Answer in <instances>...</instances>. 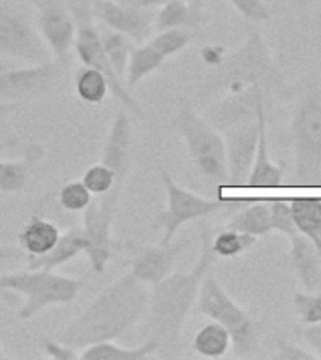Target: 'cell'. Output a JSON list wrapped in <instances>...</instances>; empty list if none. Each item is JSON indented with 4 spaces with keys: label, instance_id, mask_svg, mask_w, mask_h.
Instances as JSON below:
<instances>
[{
    "label": "cell",
    "instance_id": "6da1fadb",
    "mask_svg": "<svg viewBox=\"0 0 321 360\" xmlns=\"http://www.w3.org/2000/svg\"><path fill=\"white\" fill-rule=\"evenodd\" d=\"M146 309V285L132 272H126L109 283L75 319L70 321L56 334V340L73 349L115 340L132 328Z\"/></svg>",
    "mask_w": 321,
    "mask_h": 360
},
{
    "label": "cell",
    "instance_id": "7a4b0ae2",
    "mask_svg": "<svg viewBox=\"0 0 321 360\" xmlns=\"http://www.w3.org/2000/svg\"><path fill=\"white\" fill-rule=\"evenodd\" d=\"M201 252L196 266L188 272H171L152 285L149 295V326L146 336L160 342V345L173 347L179 343L180 330L197 300L201 283L216 261L213 252V229L210 225H199Z\"/></svg>",
    "mask_w": 321,
    "mask_h": 360
},
{
    "label": "cell",
    "instance_id": "3957f363",
    "mask_svg": "<svg viewBox=\"0 0 321 360\" xmlns=\"http://www.w3.org/2000/svg\"><path fill=\"white\" fill-rule=\"evenodd\" d=\"M175 129L184 139L191 162L197 171L207 176L210 182L220 186H229L227 173V156L225 141L218 129L203 118L188 100H179V109L173 120Z\"/></svg>",
    "mask_w": 321,
    "mask_h": 360
},
{
    "label": "cell",
    "instance_id": "277c9868",
    "mask_svg": "<svg viewBox=\"0 0 321 360\" xmlns=\"http://www.w3.org/2000/svg\"><path fill=\"white\" fill-rule=\"evenodd\" d=\"M83 283L75 278L56 274L55 270L27 269L19 272H0V292L23 297L19 317L25 321L49 306L70 304L77 297Z\"/></svg>",
    "mask_w": 321,
    "mask_h": 360
},
{
    "label": "cell",
    "instance_id": "5b68a950",
    "mask_svg": "<svg viewBox=\"0 0 321 360\" xmlns=\"http://www.w3.org/2000/svg\"><path fill=\"white\" fill-rule=\"evenodd\" d=\"M269 73V47L258 30H250L246 41L233 55L225 56L224 62L208 75L207 81L201 84L199 94H214L220 90L239 92L252 84H267Z\"/></svg>",
    "mask_w": 321,
    "mask_h": 360
},
{
    "label": "cell",
    "instance_id": "8992f818",
    "mask_svg": "<svg viewBox=\"0 0 321 360\" xmlns=\"http://www.w3.org/2000/svg\"><path fill=\"white\" fill-rule=\"evenodd\" d=\"M92 0H70V11H72L73 21H75V41L73 49L75 55L81 60L83 66H90L101 72L109 81L111 94L120 101V107L128 109L134 117L143 118V109L139 101L135 100L134 94L126 89V84L117 73L113 72L111 64L107 60L106 49L101 44V36L98 27L94 25V15H92Z\"/></svg>",
    "mask_w": 321,
    "mask_h": 360
},
{
    "label": "cell",
    "instance_id": "52a82bcc",
    "mask_svg": "<svg viewBox=\"0 0 321 360\" xmlns=\"http://www.w3.org/2000/svg\"><path fill=\"white\" fill-rule=\"evenodd\" d=\"M295 169L301 186L321 184V94L310 92L301 100L291 120Z\"/></svg>",
    "mask_w": 321,
    "mask_h": 360
},
{
    "label": "cell",
    "instance_id": "ba28073f",
    "mask_svg": "<svg viewBox=\"0 0 321 360\" xmlns=\"http://www.w3.org/2000/svg\"><path fill=\"white\" fill-rule=\"evenodd\" d=\"M197 308L203 315L213 321H218L229 330L231 343L239 354H248L258 349L259 328L253 323L248 311L239 306L233 298L220 285V281L213 276H205L199 295H197Z\"/></svg>",
    "mask_w": 321,
    "mask_h": 360
},
{
    "label": "cell",
    "instance_id": "9c48e42d",
    "mask_svg": "<svg viewBox=\"0 0 321 360\" xmlns=\"http://www.w3.org/2000/svg\"><path fill=\"white\" fill-rule=\"evenodd\" d=\"M160 176H162L163 188H165V197H168V207L158 214L156 221H154V227L162 229V240L160 242L173 240L177 231L188 221L207 218V216L218 212L225 207L241 208L242 205L248 202L242 201V199H239V201L207 199V197L197 195L194 191H188L186 188L177 184L168 171H162Z\"/></svg>",
    "mask_w": 321,
    "mask_h": 360
},
{
    "label": "cell",
    "instance_id": "30bf717a",
    "mask_svg": "<svg viewBox=\"0 0 321 360\" xmlns=\"http://www.w3.org/2000/svg\"><path fill=\"white\" fill-rule=\"evenodd\" d=\"M0 55L28 64L53 60L49 47L39 36L36 25L21 11L0 8Z\"/></svg>",
    "mask_w": 321,
    "mask_h": 360
},
{
    "label": "cell",
    "instance_id": "8fae6325",
    "mask_svg": "<svg viewBox=\"0 0 321 360\" xmlns=\"http://www.w3.org/2000/svg\"><path fill=\"white\" fill-rule=\"evenodd\" d=\"M36 28L49 47L53 60L66 64L75 41V21L64 0H34Z\"/></svg>",
    "mask_w": 321,
    "mask_h": 360
},
{
    "label": "cell",
    "instance_id": "7c38bea8",
    "mask_svg": "<svg viewBox=\"0 0 321 360\" xmlns=\"http://www.w3.org/2000/svg\"><path fill=\"white\" fill-rule=\"evenodd\" d=\"M62 75V64L55 60L28 64L0 72V101H25L27 98L47 92Z\"/></svg>",
    "mask_w": 321,
    "mask_h": 360
},
{
    "label": "cell",
    "instance_id": "4fadbf2b",
    "mask_svg": "<svg viewBox=\"0 0 321 360\" xmlns=\"http://www.w3.org/2000/svg\"><path fill=\"white\" fill-rule=\"evenodd\" d=\"M92 15L107 28L128 36L134 44H145L154 34L156 10L120 4L117 0H92Z\"/></svg>",
    "mask_w": 321,
    "mask_h": 360
},
{
    "label": "cell",
    "instance_id": "5bb4252c",
    "mask_svg": "<svg viewBox=\"0 0 321 360\" xmlns=\"http://www.w3.org/2000/svg\"><path fill=\"white\" fill-rule=\"evenodd\" d=\"M265 105H269L267 84H252L239 92H231L214 111L208 112L207 120L224 134L242 124L256 122L259 109Z\"/></svg>",
    "mask_w": 321,
    "mask_h": 360
},
{
    "label": "cell",
    "instance_id": "9a60e30c",
    "mask_svg": "<svg viewBox=\"0 0 321 360\" xmlns=\"http://www.w3.org/2000/svg\"><path fill=\"white\" fill-rule=\"evenodd\" d=\"M188 246H190L188 240L160 242L156 246H132L130 244V248L134 250L132 257L128 259L130 272L145 285H154L173 272L177 259Z\"/></svg>",
    "mask_w": 321,
    "mask_h": 360
},
{
    "label": "cell",
    "instance_id": "2e32d148",
    "mask_svg": "<svg viewBox=\"0 0 321 360\" xmlns=\"http://www.w3.org/2000/svg\"><path fill=\"white\" fill-rule=\"evenodd\" d=\"M229 186L248 184L258 148V120L224 131Z\"/></svg>",
    "mask_w": 321,
    "mask_h": 360
},
{
    "label": "cell",
    "instance_id": "e0dca14e",
    "mask_svg": "<svg viewBox=\"0 0 321 360\" xmlns=\"http://www.w3.org/2000/svg\"><path fill=\"white\" fill-rule=\"evenodd\" d=\"M267 111L269 105L259 109L258 112V148L253 158L252 171L248 176V186L252 188H275L282 184L284 173H286V163H275L269 156V134H267Z\"/></svg>",
    "mask_w": 321,
    "mask_h": 360
},
{
    "label": "cell",
    "instance_id": "ac0fdd59",
    "mask_svg": "<svg viewBox=\"0 0 321 360\" xmlns=\"http://www.w3.org/2000/svg\"><path fill=\"white\" fill-rule=\"evenodd\" d=\"M45 158L42 145H30L19 160H0V191L19 193L27 188L34 169Z\"/></svg>",
    "mask_w": 321,
    "mask_h": 360
},
{
    "label": "cell",
    "instance_id": "d6986e66",
    "mask_svg": "<svg viewBox=\"0 0 321 360\" xmlns=\"http://www.w3.org/2000/svg\"><path fill=\"white\" fill-rule=\"evenodd\" d=\"M61 235V229L55 221L32 214L27 224L23 225V229L19 231L17 242L27 257H39L55 248Z\"/></svg>",
    "mask_w": 321,
    "mask_h": 360
},
{
    "label": "cell",
    "instance_id": "ffe728a7",
    "mask_svg": "<svg viewBox=\"0 0 321 360\" xmlns=\"http://www.w3.org/2000/svg\"><path fill=\"white\" fill-rule=\"evenodd\" d=\"M291 240V264L306 291H317L321 281V252L314 242L297 233Z\"/></svg>",
    "mask_w": 321,
    "mask_h": 360
},
{
    "label": "cell",
    "instance_id": "44dd1931",
    "mask_svg": "<svg viewBox=\"0 0 321 360\" xmlns=\"http://www.w3.org/2000/svg\"><path fill=\"white\" fill-rule=\"evenodd\" d=\"M84 252H87V236H84L83 225L81 227L75 225V227H70L66 233H62L51 252L39 257H27V269L55 270Z\"/></svg>",
    "mask_w": 321,
    "mask_h": 360
},
{
    "label": "cell",
    "instance_id": "7402d4cb",
    "mask_svg": "<svg viewBox=\"0 0 321 360\" xmlns=\"http://www.w3.org/2000/svg\"><path fill=\"white\" fill-rule=\"evenodd\" d=\"M203 21L201 0H168L156 10L154 32L168 28L199 30Z\"/></svg>",
    "mask_w": 321,
    "mask_h": 360
},
{
    "label": "cell",
    "instance_id": "603a6c76",
    "mask_svg": "<svg viewBox=\"0 0 321 360\" xmlns=\"http://www.w3.org/2000/svg\"><path fill=\"white\" fill-rule=\"evenodd\" d=\"M160 347H162L160 342L152 338H149L143 345H137V347H122L113 340H106V342L92 343L81 349L79 360H143L156 353Z\"/></svg>",
    "mask_w": 321,
    "mask_h": 360
},
{
    "label": "cell",
    "instance_id": "cb8c5ba5",
    "mask_svg": "<svg viewBox=\"0 0 321 360\" xmlns=\"http://www.w3.org/2000/svg\"><path fill=\"white\" fill-rule=\"evenodd\" d=\"M163 60L165 58H163L162 53L154 49L149 41H145V44H135L132 47L128 66H126V73H124V84H126V89L132 92L143 79L156 72L158 68L163 64Z\"/></svg>",
    "mask_w": 321,
    "mask_h": 360
},
{
    "label": "cell",
    "instance_id": "d4e9b609",
    "mask_svg": "<svg viewBox=\"0 0 321 360\" xmlns=\"http://www.w3.org/2000/svg\"><path fill=\"white\" fill-rule=\"evenodd\" d=\"M225 227L229 229L242 231L248 235L263 236L269 235L272 231V224H270V207L267 201L258 202H246V207L241 208L233 218L227 221Z\"/></svg>",
    "mask_w": 321,
    "mask_h": 360
},
{
    "label": "cell",
    "instance_id": "484cf974",
    "mask_svg": "<svg viewBox=\"0 0 321 360\" xmlns=\"http://www.w3.org/2000/svg\"><path fill=\"white\" fill-rule=\"evenodd\" d=\"M191 347L205 359H220L229 351L231 334L222 323L210 321L196 332V336L191 340Z\"/></svg>",
    "mask_w": 321,
    "mask_h": 360
},
{
    "label": "cell",
    "instance_id": "4316f807",
    "mask_svg": "<svg viewBox=\"0 0 321 360\" xmlns=\"http://www.w3.org/2000/svg\"><path fill=\"white\" fill-rule=\"evenodd\" d=\"M289 207L298 233L314 242L321 252V199H293Z\"/></svg>",
    "mask_w": 321,
    "mask_h": 360
},
{
    "label": "cell",
    "instance_id": "83f0119b",
    "mask_svg": "<svg viewBox=\"0 0 321 360\" xmlns=\"http://www.w3.org/2000/svg\"><path fill=\"white\" fill-rule=\"evenodd\" d=\"M73 89L79 100L90 105H100L111 92L109 89V81L101 72L94 70L90 66H81L73 75Z\"/></svg>",
    "mask_w": 321,
    "mask_h": 360
},
{
    "label": "cell",
    "instance_id": "f1b7e54d",
    "mask_svg": "<svg viewBox=\"0 0 321 360\" xmlns=\"http://www.w3.org/2000/svg\"><path fill=\"white\" fill-rule=\"evenodd\" d=\"M100 36L113 72L124 81V73H126V66H128V58L130 53H132V47H134V41L128 36H124V34L117 32V30H111V28L100 30Z\"/></svg>",
    "mask_w": 321,
    "mask_h": 360
},
{
    "label": "cell",
    "instance_id": "f546056e",
    "mask_svg": "<svg viewBox=\"0 0 321 360\" xmlns=\"http://www.w3.org/2000/svg\"><path fill=\"white\" fill-rule=\"evenodd\" d=\"M256 242H258V236L225 227L224 231L213 235V252L216 253V257H239L241 253L252 250Z\"/></svg>",
    "mask_w": 321,
    "mask_h": 360
},
{
    "label": "cell",
    "instance_id": "4dcf8cb0",
    "mask_svg": "<svg viewBox=\"0 0 321 360\" xmlns=\"http://www.w3.org/2000/svg\"><path fill=\"white\" fill-rule=\"evenodd\" d=\"M191 38H194V34L190 30H184V28H168V30H160L154 36H151L149 44L156 51H160L163 58H169V56L177 55L184 47H188Z\"/></svg>",
    "mask_w": 321,
    "mask_h": 360
},
{
    "label": "cell",
    "instance_id": "1f68e13d",
    "mask_svg": "<svg viewBox=\"0 0 321 360\" xmlns=\"http://www.w3.org/2000/svg\"><path fill=\"white\" fill-rule=\"evenodd\" d=\"M90 201H92V193L81 180L66 182L58 191V205L66 212H83Z\"/></svg>",
    "mask_w": 321,
    "mask_h": 360
},
{
    "label": "cell",
    "instance_id": "d6a6232c",
    "mask_svg": "<svg viewBox=\"0 0 321 360\" xmlns=\"http://www.w3.org/2000/svg\"><path fill=\"white\" fill-rule=\"evenodd\" d=\"M293 309L303 325L321 321V292H293Z\"/></svg>",
    "mask_w": 321,
    "mask_h": 360
},
{
    "label": "cell",
    "instance_id": "836d02e7",
    "mask_svg": "<svg viewBox=\"0 0 321 360\" xmlns=\"http://www.w3.org/2000/svg\"><path fill=\"white\" fill-rule=\"evenodd\" d=\"M269 207H270V224H272V231H278V233L289 236V238L297 235L298 231L297 227H295V221H293L289 201L275 199V201H269Z\"/></svg>",
    "mask_w": 321,
    "mask_h": 360
},
{
    "label": "cell",
    "instance_id": "e575fe53",
    "mask_svg": "<svg viewBox=\"0 0 321 360\" xmlns=\"http://www.w3.org/2000/svg\"><path fill=\"white\" fill-rule=\"evenodd\" d=\"M23 101H0V150L17 146V137L10 128V117L19 111Z\"/></svg>",
    "mask_w": 321,
    "mask_h": 360
},
{
    "label": "cell",
    "instance_id": "d590c367",
    "mask_svg": "<svg viewBox=\"0 0 321 360\" xmlns=\"http://www.w3.org/2000/svg\"><path fill=\"white\" fill-rule=\"evenodd\" d=\"M229 2L248 22H261L270 17L269 6L265 0H229Z\"/></svg>",
    "mask_w": 321,
    "mask_h": 360
},
{
    "label": "cell",
    "instance_id": "8d00e7d4",
    "mask_svg": "<svg viewBox=\"0 0 321 360\" xmlns=\"http://www.w3.org/2000/svg\"><path fill=\"white\" fill-rule=\"evenodd\" d=\"M42 349L44 353L53 360H79V351L77 349L70 347L66 343L58 342V340H49V338H44L42 340Z\"/></svg>",
    "mask_w": 321,
    "mask_h": 360
},
{
    "label": "cell",
    "instance_id": "74e56055",
    "mask_svg": "<svg viewBox=\"0 0 321 360\" xmlns=\"http://www.w3.org/2000/svg\"><path fill=\"white\" fill-rule=\"evenodd\" d=\"M276 359L280 360H315L320 359L315 353H310L306 349L298 347V345H293V343L286 342V340H282L278 338L276 340Z\"/></svg>",
    "mask_w": 321,
    "mask_h": 360
},
{
    "label": "cell",
    "instance_id": "f35d334b",
    "mask_svg": "<svg viewBox=\"0 0 321 360\" xmlns=\"http://www.w3.org/2000/svg\"><path fill=\"white\" fill-rule=\"evenodd\" d=\"M301 336L304 338V342L308 343L310 347L314 349L315 354L321 356V321L314 323V325H304L301 328Z\"/></svg>",
    "mask_w": 321,
    "mask_h": 360
},
{
    "label": "cell",
    "instance_id": "ab89813d",
    "mask_svg": "<svg viewBox=\"0 0 321 360\" xmlns=\"http://www.w3.org/2000/svg\"><path fill=\"white\" fill-rule=\"evenodd\" d=\"M203 62L207 64V66H220L225 58V47L224 45H207V47H203L201 51Z\"/></svg>",
    "mask_w": 321,
    "mask_h": 360
},
{
    "label": "cell",
    "instance_id": "60d3db41",
    "mask_svg": "<svg viewBox=\"0 0 321 360\" xmlns=\"http://www.w3.org/2000/svg\"><path fill=\"white\" fill-rule=\"evenodd\" d=\"M23 257H27V255H25V252H23L21 248L0 244V269H6V266H10V264L19 263Z\"/></svg>",
    "mask_w": 321,
    "mask_h": 360
},
{
    "label": "cell",
    "instance_id": "b9f144b4",
    "mask_svg": "<svg viewBox=\"0 0 321 360\" xmlns=\"http://www.w3.org/2000/svg\"><path fill=\"white\" fill-rule=\"evenodd\" d=\"M117 2L126 6H134V8H143V10H158L168 0H117Z\"/></svg>",
    "mask_w": 321,
    "mask_h": 360
},
{
    "label": "cell",
    "instance_id": "7bdbcfd3",
    "mask_svg": "<svg viewBox=\"0 0 321 360\" xmlns=\"http://www.w3.org/2000/svg\"><path fill=\"white\" fill-rule=\"evenodd\" d=\"M10 66H13V64H11V62H8V60H0V72H2V70H8V68Z\"/></svg>",
    "mask_w": 321,
    "mask_h": 360
},
{
    "label": "cell",
    "instance_id": "ee69618b",
    "mask_svg": "<svg viewBox=\"0 0 321 360\" xmlns=\"http://www.w3.org/2000/svg\"><path fill=\"white\" fill-rule=\"evenodd\" d=\"M4 359V351H2V345H0V360Z\"/></svg>",
    "mask_w": 321,
    "mask_h": 360
},
{
    "label": "cell",
    "instance_id": "f6af8a7d",
    "mask_svg": "<svg viewBox=\"0 0 321 360\" xmlns=\"http://www.w3.org/2000/svg\"><path fill=\"white\" fill-rule=\"evenodd\" d=\"M320 291H321V281H320Z\"/></svg>",
    "mask_w": 321,
    "mask_h": 360
},
{
    "label": "cell",
    "instance_id": "bcb514c9",
    "mask_svg": "<svg viewBox=\"0 0 321 360\" xmlns=\"http://www.w3.org/2000/svg\"><path fill=\"white\" fill-rule=\"evenodd\" d=\"M320 22H321V13H320Z\"/></svg>",
    "mask_w": 321,
    "mask_h": 360
}]
</instances>
